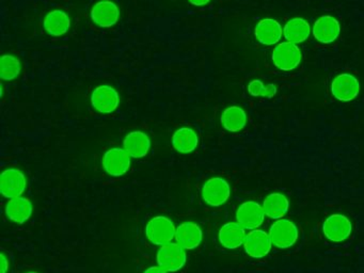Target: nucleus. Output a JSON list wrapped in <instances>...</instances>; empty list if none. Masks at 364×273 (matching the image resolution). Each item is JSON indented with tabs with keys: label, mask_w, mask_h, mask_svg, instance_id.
Masks as SVG:
<instances>
[{
	"label": "nucleus",
	"mask_w": 364,
	"mask_h": 273,
	"mask_svg": "<svg viewBox=\"0 0 364 273\" xmlns=\"http://www.w3.org/2000/svg\"><path fill=\"white\" fill-rule=\"evenodd\" d=\"M248 93L255 97L272 98L277 94V87L274 83H265L259 79L250 81L248 85Z\"/></svg>",
	"instance_id": "obj_26"
},
{
	"label": "nucleus",
	"mask_w": 364,
	"mask_h": 273,
	"mask_svg": "<svg viewBox=\"0 0 364 273\" xmlns=\"http://www.w3.org/2000/svg\"><path fill=\"white\" fill-rule=\"evenodd\" d=\"M151 145L152 143H151L150 136L141 130H134L129 132L123 140V149L132 158H136V159L146 157L150 151Z\"/></svg>",
	"instance_id": "obj_17"
},
{
	"label": "nucleus",
	"mask_w": 364,
	"mask_h": 273,
	"mask_svg": "<svg viewBox=\"0 0 364 273\" xmlns=\"http://www.w3.org/2000/svg\"><path fill=\"white\" fill-rule=\"evenodd\" d=\"M9 270V260L5 254H0V273H7Z\"/></svg>",
	"instance_id": "obj_27"
},
{
	"label": "nucleus",
	"mask_w": 364,
	"mask_h": 273,
	"mask_svg": "<svg viewBox=\"0 0 364 273\" xmlns=\"http://www.w3.org/2000/svg\"><path fill=\"white\" fill-rule=\"evenodd\" d=\"M262 206L265 211L266 217L272 220H280L289 213V200L285 194L272 192L264 198Z\"/></svg>",
	"instance_id": "obj_20"
},
{
	"label": "nucleus",
	"mask_w": 364,
	"mask_h": 273,
	"mask_svg": "<svg viewBox=\"0 0 364 273\" xmlns=\"http://www.w3.org/2000/svg\"><path fill=\"white\" fill-rule=\"evenodd\" d=\"M193 6H203L206 4H210V0H188Z\"/></svg>",
	"instance_id": "obj_29"
},
{
	"label": "nucleus",
	"mask_w": 364,
	"mask_h": 273,
	"mask_svg": "<svg viewBox=\"0 0 364 273\" xmlns=\"http://www.w3.org/2000/svg\"><path fill=\"white\" fill-rule=\"evenodd\" d=\"M131 158L123 147H112L104 154L102 166L110 176H123L131 168Z\"/></svg>",
	"instance_id": "obj_6"
},
{
	"label": "nucleus",
	"mask_w": 364,
	"mask_h": 273,
	"mask_svg": "<svg viewBox=\"0 0 364 273\" xmlns=\"http://www.w3.org/2000/svg\"><path fill=\"white\" fill-rule=\"evenodd\" d=\"M91 105L97 112L110 114L119 108L120 95L112 85H101L93 91Z\"/></svg>",
	"instance_id": "obj_10"
},
{
	"label": "nucleus",
	"mask_w": 364,
	"mask_h": 273,
	"mask_svg": "<svg viewBox=\"0 0 364 273\" xmlns=\"http://www.w3.org/2000/svg\"><path fill=\"white\" fill-rule=\"evenodd\" d=\"M27 273H38V272H36V271H31V272H27Z\"/></svg>",
	"instance_id": "obj_30"
},
{
	"label": "nucleus",
	"mask_w": 364,
	"mask_h": 273,
	"mask_svg": "<svg viewBox=\"0 0 364 273\" xmlns=\"http://www.w3.org/2000/svg\"><path fill=\"white\" fill-rule=\"evenodd\" d=\"M341 26L338 19L329 15L319 17L313 26V36L323 44H331L340 36Z\"/></svg>",
	"instance_id": "obj_15"
},
{
	"label": "nucleus",
	"mask_w": 364,
	"mask_h": 273,
	"mask_svg": "<svg viewBox=\"0 0 364 273\" xmlns=\"http://www.w3.org/2000/svg\"><path fill=\"white\" fill-rule=\"evenodd\" d=\"M202 200L210 207H220L231 196L230 183L223 177L208 179L201 190Z\"/></svg>",
	"instance_id": "obj_5"
},
{
	"label": "nucleus",
	"mask_w": 364,
	"mask_h": 273,
	"mask_svg": "<svg viewBox=\"0 0 364 273\" xmlns=\"http://www.w3.org/2000/svg\"><path fill=\"white\" fill-rule=\"evenodd\" d=\"M91 19L101 28H112L120 18V10L114 1L102 0L91 9Z\"/></svg>",
	"instance_id": "obj_13"
},
{
	"label": "nucleus",
	"mask_w": 364,
	"mask_h": 273,
	"mask_svg": "<svg viewBox=\"0 0 364 273\" xmlns=\"http://www.w3.org/2000/svg\"><path fill=\"white\" fill-rule=\"evenodd\" d=\"M272 247L274 245L269 234L259 228L250 230L245 239L244 250L247 255L257 259L266 257L272 251Z\"/></svg>",
	"instance_id": "obj_11"
},
{
	"label": "nucleus",
	"mask_w": 364,
	"mask_h": 273,
	"mask_svg": "<svg viewBox=\"0 0 364 273\" xmlns=\"http://www.w3.org/2000/svg\"><path fill=\"white\" fill-rule=\"evenodd\" d=\"M263 206L255 200H247L240 205L236 210V222L248 230L261 228L265 222Z\"/></svg>",
	"instance_id": "obj_9"
},
{
	"label": "nucleus",
	"mask_w": 364,
	"mask_h": 273,
	"mask_svg": "<svg viewBox=\"0 0 364 273\" xmlns=\"http://www.w3.org/2000/svg\"><path fill=\"white\" fill-rule=\"evenodd\" d=\"M247 113L238 106H231L225 109L221 114V124L230 132H238L247 125Z\"/></svg>",
	"instance_id": "obj_24"
},
{
	"label": "nucleus",
	"mask_w": 364,
	"mask_h": 273,
	"mask_svg": "<svg viewBox=\"0 0 364 273\" xmlns=\"http://www.w3.org/2000/svg\"><path fill=\"white\" fill-rule=\"evenodd\" d=\"M157 264L169 273L178 272L187 262L184 247L176 242H170L159 247L156 254Z\"/></svg>",
	"instance_id": "obj_4"
},
{
	"label": "nucleus",
	"mask_w": 364,
	"mask_h": 273,
	"mask_svg": "<svg viewBox=\"0 0 364 273\" xmlns=\"http://www.w3.org/2000/svg\"><path fill=\"white\" fill-rule=\"evenodd\" d=\"M176 242L186 251L197 249L203 240V230L195 222H184L176 228Z\"/></svg>",
	"instance_id": "obj_14"
},
{
	"label": "nucleus",
	"mask_w": 364,
	"mask_h": 273,
	"mask_svg": "<svg viewBox=\"0 0 364 273\" xmlns=\"http://www.w3.org/2000/svg\"><path fill=\"white\" fill-rule=\"evenodd\" d=\"M323 236L330 242L340 243L350 237L353 232V223L348 217L343 213H332L323 222Z\"/></svg>",
	"instance_id": "obj_3"
},
{
	"label": "nucleus",
	"mask_w": 364,
	"mask_h": 273,
	"mask_svg": "<svg viewBox=\"0 0 364 273\" xmlns=\"http://www.w3.org/2000/svg\"><path fill=\"white\" fill-rule=\"evenodd\" d=\"M246 228L238 222H228L221 226L218 232V240L225 249L236 250L244 245Z\"/></svg>",
	"instance_id": "obj_16"
},
{
	"label": "nucleus",
	"mask_w": 364,
	"mask_h": 273,
	"mask_svg": "<svg viewBox=\"0 0 364 273\" xmlns=\"http://www.w3.org/2000/svg\"><path fill=\"white\" fill-rule=\"evenodd\" d=\"M283 29L280 23L274 18H264L255 26V36L261 44H277L282 38Z\"/></svg>",
	"instance_id": "obj_18"
},
{
	"label": "nucleus",
	"mask_w": 364,
	"mask_h": 273,
	"mask_svg": "<svg viewBox=\"0 0 364 273\" xmlns=\"http://www.w3.org/2000/svg\"><path fill=\"white\" fill-rule=\"evenodd\" d=\"M272 245L277 249L287 250L294 247L299 239L297 225L289 219L276 220L272 224L268 232Z\"/></svg>",
	"instance_id": "obj_2"
},
{
	"label": "nucleus",
	"mask_w": 364,
	"mask_h": 273,
	"mask_svg": "<svg viewBox=\"0 0 364 273\" xmlns=\"http://www.w3.org/2000/svg\"><path fill=\"white\" fill-rule=\"evenodd\" d=\"M27 179L24 173L16 168L4 171L0 176V192L4 198H11L22 196L26 191Z\"/></svg>",
	"instance_id": "obj_7"
},
{
	"label": "nucleus",
	"mask_w": 364,
	"mask_h": 273,
	"mask_svg": "<svg viewBox=\"0 0 364 273\" xmlns=\"http://www.w3.org/2000/svg\"><path fill=\"white\" fill-rule=\"evenodd\" d=\"M5 213L10 221L16 224H24L33 215V203L29 198L23 196L11 198L6 205Z\"/></svg>",
	"instance_id": "obj_19"
},
{
	"label": "nucleus",
	"mask_w": 364,
	"mask_h": 273,
	"mask_svg": "<svg viewBox=\"0 0 364 273\" xmlns=\"http://www.w3.org/2000/svg\"><path fill=\"white\" fill-rule=\"evenodd\" d=\"M331 93L343 102H351L360 93V82L357 77L348 73L338 75L331 82Z\"/></svg>",
	"instance_id": "obj_12"
},
{
	"label": "nucleus",
	"mask_w": 364,
	"mask_h": 273,
	"mask_svg": "<svg viewBox=\"0 0 364 273\" xmlns=\"http://www.w3.org/2000/svg\"><path fill=\"white\" fill-rule=\"evenodd\" d=\"M310 34V23L301 17H294L289 19L283 28V36L285 40L296 45L308 40Z\"/></svg>",
	"instance_id": "obj_22"
},
{
	"label": "nucleus",
	"mask_w": 364,
	"mask_h": 273,
	"mask_svg": "<svg viewBox=\"0 0 364 273\" xmlns=\"http://www.w3.org/2000/svg\"><path fill=\"white\" fill-rule=\"evenodd\" d=\"M22 63L20 59L14 55H4L1 57V78L11 81L20 76Z\"/></svg>",
	"instance_id": "obj_25"
},
{
	"label": "nucleus",
	"mask_w": 364,
	"mask_h": 273,
	"mask_svg": "<svg viewBox=\"0 0 364 273\" xmlns=\"http://www.w3.org/2000/svg\"><path fill=\"white\" fill-rule=\"evenodd\" d=\"M43 27L53 36H63L71 28V19L63 10L50 11L44 17Z\"/></svg>",
	"instance_id": "obj_21"
},
{
	"label": "nucleus",
	"mask_w": 364,
	"mask_h": 273,
	"mask_svg": "<svg viewBox=\"0 0 364 273\" xmlns=\"http://www.w3.org/2000/svg\"><path fill=\"white\" fill-rule=\"evenodd\" d=\"M272 62L281 70H293L301 62V50L291 42L280 43L272 51Z\"/></svg>",
	"instance_id": "obj_8"
},
{
	"label": "nucleus",
	"mask_w": 364,
	"mask_h": 273,
	"mask_svg": "<svg viewBox=\"0 0 364 273\" xmlns=\"http://www.w3.org/2000/svg\"><path fill=\"white\" fill-rule=\"evenodd\" d=\"M176 228L173 221L166 215L152 218L146 225V237L159 247L168 245L176 239Z\"/></svg>",
	"instance_id": "obj_1"
},
{
	"label": "nucleus",
	"mask_w": 364,
	"mask_h": 273,
	"mask_svg": "<svg viewBox=\"0 0 364 273\" xmlns=\"http://www.w3.org/2000/svg\"><path fill=\"white\" fill-rule=\"evenodd\" d=\"M144 273H169L168 271H166L165 269L159 267V264L157 266H151L149 267L148 269H146Z\"/></svg>",
	"instance_id": "obj_28"
},
{
	"label": "nucleus",
	"mask_w": 364,
	"mask_h": 273,
	"mask_svg": "<svg viewBox=\"0 0 364 273\" xmlns=\"http://www.w3.org/2000/svg\"><path fill=\"white\" fill-rule=\"evenodd\" d=\"M199 136L191 127L178 128L172 136V146L181 154H191L197 149Z\"/></svg>",
	"instance_id": "obj_23"
}]
</instances>
